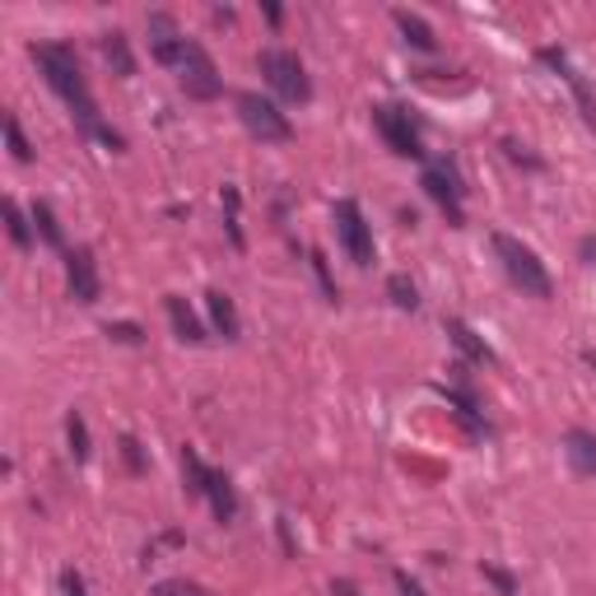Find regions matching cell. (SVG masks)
Instances as JSON below:
<instances>
[{
	"mask_svg": "<svg viewBox=\"0 0 596 596\" xmlns=\"http://www.w3.org/2000/svg\"><path fill=\"white\" fill-rule=\"evenodd\" d=\"M33 61H38L43 70V80L51 84V94H61L70 103V112H75L80 121V131L84 135H94L103 140L108 150H121V135L112 127H103V117L94 108V98H90V84H84V70L75 61V47H65V43H38L33 47Z\"/></svg>",
	"mask_w": 596,
	"mask_h": 596,
	"instance_id": "1",
	"label": "cell"
},
{
	"mask_svg": "<svg viewBox=\"0 0 596 596\" xmlns=\"http://www.w3.org/2000/svg\"><path fill=\"white\" fill-rule=\"evenodd\" d=\"M494 242V257L503 261V271H508V279L522 289V294H532V298H550V271H546V261H540L527 242L522 238H513V234H494L489 238Z\"/></svg>",
	"mask_w": 596,
	"mask_h": 596,
	"instance_id": "2",
	"label": "cell"
},
{
	"mask_svg": "<svg viewBox=\"0 0 596 596\" xmlns=\"http://www.w3.org/2000/svg\"><path fill=\"white\" fill-rule=\"evenodd\" d=\"M182 476H187L191 494H205L210 499V508H215L219 522H234L238 517V489H234V480L224 476V470H210L196 457V448H182Z\"/></svg>",
	"mask_w": 596,
	"mask_h": 596,
	"instance_id": "3",
	"label": "cell"
},
{
	"mask_svg": "<svg viewBox=\"0 0 596 596\" xmlns=\"http://www.w3.org/2000/svg\"><path fill=\"white\" fill-rule=\"evenodd\" d=\"M257 65H261V75H266V84L279 98H289V103H308L312 98V80H308V70H303V61H298L294 51L266 47L257 57Z\"/></svg>",
	"mask_w": 596,
	"mask_h": 596,
	"instance_id": "4",
	"label": "cell"
},
{
	"mask_svg": "<svg viewBox=\"0 0 596 596\" xmlns=\"http://www.w3.org/2000/svg\"><path fill=\"white\" fill-rule=\"evenodd\" d=\"M238 117H242V127H248L261 145H289L294 140V121L275 108L271 98H261V94H238Z\"/></svg>",
	"mask_w": 596,
	"mask_h": 596,
	"instance_id": "5",
	"label": "cell"
},
{
	"mask_svg": "<svg viewBox=\"0 0 596 596\" xmlns=\"http://www.w3.org/2000/svg\"><path fill=\"white\" fill-rule=\"evenodd\" d=\"M336 238H341V248L349 252V261L355 266H373V224L363 219V210L359 201H336Z\"/></svg>",
	"mask_w": 596,
	"mask_h": 596,
	"instance_id": "6",
	"label": "cell"
},
{
	"mask_svg": "<svg viewBox=\"0 0 596 596\" xmlns=\"http://www.w3.org/2000/svg\"><path fill=\"white\" fill-rule=\"evenodd\" d=\"M178 80H182V90H187L191 98H201V103H210V98L224 94L219 65L210 61V51H205L201 43H191V38H187V51H182V61H178Z\"/></svg>",
	"mask_w": 596,
	"mask_h": 596,
	"instance_id": "7",
	"label": "cell"
},
{
	"mask_svg": "<svg viewBox=\"0 0 596 596\" xmlns=\"http://www.w3.org/2000/svg\"><path fill=\"white\" fill-rule=\"evenodd\" d=\"M373 127H378L382 140L392 145V154H401V159H425V140H419V127L410 121L406 108H392V103H382V108H373Z\"/></svg>",
	"mask_w": 596,
	"mask_h": 596,
	"instance_id": "8",
	"label": "cell"
},
{
	"mask_svg": "<svg viewBox=\"0 0 596 596\" xmlns=\"http://www.w3.org/2000/svg\"><path fill=\"white\" fill-rule=\"evenodd\" d=\"M425 191L438 201V210L448 215V224H466V210H462V182H457V172H452L448 164H429L425 168Z\"/></svg>",
	"mask_w": 596,
	"mask_h": 596,
	"instance_id": "9",
	"label": "cell"
},
{
	"mask_svg": "<svg viewBox=\"0 0 596 596\" xmlns=\"http://www.w3.org/2000/svg\"><path fill=\"white\" fill-rule=\"evenodd\" d=\"M65 285H70V298H75V303H84V308L98 303L103 285H98V261L90 248L65 252Z\"/></svg>",
	"mask_w": 596,
	"mask_h": 596,
	"instance_id": "10",
	"label": "cell"
},
{
	"mask_svg": "<svg viewBox=\"0 0 596 596\" xmlns=\"http://www.w3.org/2000/svg\"><path fill=\"white\" fill-rule=\"evenodd\" d=\"M145 33H150V51H154V61H164V65L178 70L182 51H187V38H182L178 20H172V14H164V10H154L150 20H145Z\"/></svg>",
	"mask_w": 596,
	"mask_h": 596,
	"instance_id": "11",
	"label": "cell"
},
{
	"mask_svg": "<svg viewBox=\"0 0 596 596\" xmlns=\"http://www.w3.org/2000/svg\"><path fill=\"white\" fill-rule=\"evenodd\" d=\"M540 61H546V65L555 70V75L569 84L573 98H577V108H583V121H587V127H596V103H592V90H587V80L573 70V61H569L559 47H540Z\"/></svg>",
	"mask_w": 596,
	"mask_h": 596,
	"instance_id": "12",
	"label": "cell"
},
{
	"mask_svg": "<svg viewBox=\"0 0 596 596\" xmlns=\"http://www.w3.org/2000/svg\"><path fill=\"white\" fill-rule=\"evenodd\" d=\"M564 457L577 476H596V433L587 429H569L564 433Z\"/></svg>",
	"mask_w": 596,
	"mask_h": 596,
	"instance_id": "13",
	"label": "cell"
},
{
	"mask_svg": "<svg viewBox=\"0 0 596 596\" xmlns=\"http://www.w3.org/2000/svg\"><path fill=\"white\" fill-rule=\"evenodd\" d=\"M168 322H172V331H178V341L205 345V326H201V318L191 312V303H187L182 294H168Z\"/></svg>",
	"mask_w": 596,
	"mask_h": 596,
	"instance_id": "14",
	"label": "cell"
},
{
	"mask_svg": "<svg viewBox=\"0 0 596 596\" xmlns=\"http://www.w3.org/2000/svg\"><path fill=\"white\" fill-rule=\"evenodd\" d=\"M205 308H210V322H215L219 336H224V341H238L242 322H238L234 298H229V294H219V289H210V294H205Z\"/></svg>",
	"mask_w": 596,
	"mask_h": 596,
	"instance_id": "15",
	"label": "cell"
},
{
	"mask_svg": "<svg viewBox=\"0 0 596 596\" xmlns=\"http://www.w3.org/2000/svg\"><path fill=\"white\" fill-rule=\"evenodd\" d=\"M103 61H108L112 65V75H121V80H127V75H135V57H131V43H127V33H121V28H112V33H103Z\"/></svg>",
	"mask_w": 596,
	"mask_h": 596,
	"instance_id": "16",
	"label": "cell"
},
{
	"mask_svg": "<svg viewBox=\"0 0 596 596\" xmlns=\"http://www.w3.org/2000/svg\"><path fill=\"white\" fill-rule=\"evenodd\" d=\"M443 396L452 401V406H457V419L462 425L476 433V438H485L489 433V425H485V415H480V406H476V396H470L466 388H443Z\"/></svg>",
	"mask_w": 596,
	"mask_h": 596,
	"instance_id": "17",
	"label": "cell"
},
{
	"mask_svg": "<svg viewBox=\"0 0 596 596\" xmlns=\"http://www.w3.org/2000/svg\"><path fill=\"white\" fill-rule=\"evenodd\" d=\"M392 20H396V28H401V33H406V43H410V47H419V51H433V47H438L433 28H429L425 20H419V14H410V10H396Z\"/></svg>",
	"mask_w": 596,
	"mask_h": 596,
	"instance_id": "18",
	"label": "cell"
},
{
	"mask_svg": "<svg viewBox=\"0 0 596 596\" xmlns=\"http://www.w3.org/2000/svg\"><path fill=\"white\" fill-rule=\"evenodd\" d=\"M448 336L457 341V349H462L466 359H476V363H489V359H494V355H489V345H485V341H480V336H476V331H470L466 322H457V318L448 322Z\"/></svg>",
	"mask_w": 596,
	"mask_h": 596,
	"instance_id": "19",
	"label": "cell"
},
{
	"mask_svg": "<svg viewBox=\"0 0 596 596\" xmlns=\"http://www.w3.org/2000/svg\"><path fill=\"white\" fill-rule=\"evenodd\" d=\"M65 443H70V457L75 462H90V425H84L80 410L65 415Z\"/></svg>",
	"mask_w": 596,
	"mask_h": 596,
	"instance_id": "20",
	"label": "cell"
},
{
	"mask_svg": "<svg viewBox=\"0 0 596 596\" xmlns=\"http://www.w3.org/2000/svg\"><path fill=\"white\" fill-rule=\"evenodd\" d=\"M33 224H38V234H43L47 248H65V234H61V224H57V215H51L47 201L33 205Z\"/></svg>",
	"mask_w": 596,
	"mask_h": 596,
	"instance_id": "21",
	"label": "cell"
},
{
	"mask_svg": "<svg viewBox=\"0 0 596 596\" xmlns=\"http://www.w3.org/2000/svg\"><path fill=\"white\" fill-rule=\"evenodd\" d=\"M388 298H392L396 308H406V312L419 308V289H415L410 275H392V279H388Z\"/></svg>",
	"mask_w": 596,
	"mask_h": 596,
	"instance_id": "22",
	"label": "cell"
},
{
	"mask_svg": "<svg viewBox=\"0 0 596 596\" xmlns=\"http://www.w3.org/2000/svg\"><path fill=\"white\" fill-rule=\"evenodd\" d=\"M5 145H10V154L20 164L33 159V145H28V135H24V127H20V117H14V112H5Z\"/></svg>",
	"mask_w": 596,
	"mask_h": 596,
	"instance_id": "23",
	"label": "cell"
},
{
	"mask_svg": "<svg viewBox=\"0 0 596 596\" xmlns=\"http://www.w3.org/2000/svg\"><path fill=\"white\" fill-rule=\"evenodd\" d=\"M5 224H10V238H14V248H33V229H28V219H24V210L14 205V201H5Z\"/></svg>",
	"mask_w": 596,
	"mask_h": 596,
	"instance_id": "24",
	"label": "cell"
},
{
	"mask_svg": "<svg viewBox=\"0 0 596 596\" xmlns=\"http://www.w3.org/2000/svg\"><path fill=\"white\" fill-rule=\"evenodd\" d=\"M224 229H229V242L242 248V224H238V187H224Z\"/></svg>",
	"mask_w": 596,
	"mask_h": 596,
	"instance_id": "25",
	"label": "cell"
},
{
	"mask_svg": "<svg viewBox=\"0 0 596 596\" xmlns=\"http://www.w3.org/2000/svg\"><path fill=\"white\" fill-rule=\"evenodd\" d=\"M150 596H210L201 583H187V577H168V583H159Z\"/></svg>",
	"mask_w": 596,
	"mask_h": 596,
	"instance_id": "26",
	"label": "cell"
},
{
	"mask_svg": "<svg viewBox=\"0 0 596 596\" xmlns=\"http://www.w3.org/2000/svg\"><path fill=\"white\" fill-rule=\"evenodd\" d=\"M117 448H121V457H127L131 470H145V452H140V443H135L131 433H121V443H117Z\"/></svg>",
	"mask_w": 596,
	"mask_h": 596,
	"instance_id": "27",
	"label": "cell"
},
{
	"mask_svg": "<svg viewBox=\"0 0 596 596\" xmlns=\"http://www.w3.org/2000/svg\"><path fill=\"white\" fill-rule=\"evenodd\" d=\"M61 596H90V592H84L80 569H65V573H61Z\"/></svg>",
	"mask_w": 596,
	"mask_h": 596,
	"instance_id": "28",
	"label": "cell"
},
{
	"mask_svg": "<svg viewBox=\"0 0 596 596\" xmlns=\"http://www.w3.org/2000/svg\"><path fill=\"white\" fill-rule=\"evenodd\" d=\"M392 583H396V592H401V596H425V587H419L410 573H401V569L392 573Z\"/></svg>",
	"mask_w": 596,
	"mask_h": 596,
	"instance_id": "29",
	"label": "cell"
},
{
	"mask_svg": "<svg viewBox=\"0 0 596 596\" xmlns=\"http://www.w3.org/2000/svg\"><path fill=\"white\" fill-rule=\"evenodd\" d=\"M108 336L127 341V345H140V326H135V322H117V326H108Z\"/></svg>",
	"mask_w": 596,
	"mask_h": 596,
	"instance_id": "30",
	"label": "cell"
},
{
	"mask_svg": "<svg viewBox=\"0 0 596 596\" xmlns=\"http://www.w3.org/2000/svg\"><path fill=\"white\" fill-rule=\"evenodd\" d=\"M331 596H359V587L349 583V577H336V583H331Z\"/></svg>",
	"mask_w": 596,
	"mask_h": 596,
	"instance_id": "31",
	"label": "cell"
},
{
	"mask_svg": "<svg viewBox=\"0 0 596 596\" xmlns=\"http://www.w3.org/2000/svg\"><path fill=\"white\" fill-rule=\"evenodd\" d=\"M577 248H583V257H587V266H596V238H583V242H577Z\"/></svg>",
	"mask_w": 596,
	"mask_h": 596,
	"instance_id": "32",
	"label": "cell"
},
{
	"mask_svg": "<svg viewBox=\"0 0 596 596\" xmlns=\"http://www.w3.org/2000/svg\"><path fill=\"white\" fill-rule=\"evenodd\" d=\"M261 10H266V20H271V24H279V20H285V10H279V5H271V0H266V5H261Z\"/></svg>",
	"mask_w": 596,
	"mask_h": 596,
	"instance_id": "33",
	"label": "cell"
}]
</instances>
